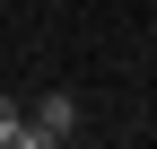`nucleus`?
<instances>
[{"label": "nucleus", "instance_id": "1", "mask_svg": "<svg viewBox=\"0 0 157 149\" xmlns=\"http://www.w3.org/2000/svg\"><path fill=\"white\" fill-rule=\"evenodd\" d=\"M61 140H78V88H44L26 105V149H61Z\"/></svg>", "mask_w": 157, "mask_h": 149}, {"label": "nucleus", "instance_id": "2", "mask_svg": "<svg viewBox=\"0 0 157 149\" xmlns=\"http://www.w3.org/2000/svg\"><path fill=\"white\" fill-rule=\"evenodd\" d=\"M0 149H26V105L0 97Z\"/></svg>", "mask_w": 157, "mask_h": 149}]
</instances>
